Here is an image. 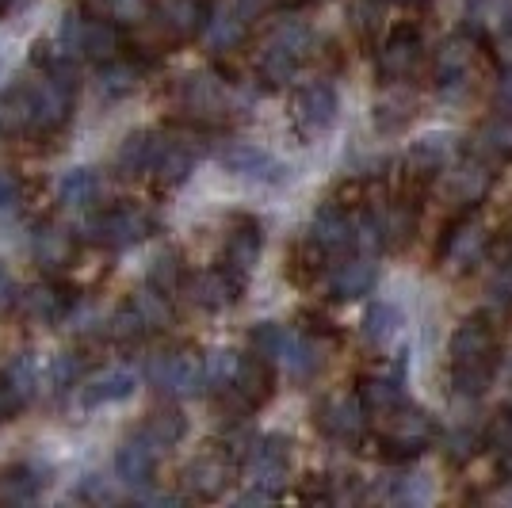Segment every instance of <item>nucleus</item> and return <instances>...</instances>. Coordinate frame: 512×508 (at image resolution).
<instances>
[{"instance_id": "nucleus-47", "label": "nucleus", "mask_w": 512, "mask_h": 508, "mask_svg": "<svg viewBox=\"0 0 512 508\" xmlns=\"http://www.w3.org/2000/svg\"><path fill=\"white\" fill-rule=\"evenodd\" d=\"M383 12H386V0H356V4H352V23H356V31L371 39V35L379 31V23H383Z\"/></svg>"}, {"instance_id": "nucleus-10", "label": "nucleus", "mask_w": 512, "mask_h": 508, "mask_svg": "<svg viewBox=\"0 0 512 508\" xmlns=\"http://www.w3.org/2000/svg\"><path fill=\"white\" fill-rule=\"evenodd\" d=\"M306 237L318 256H344L348 249H356V218H348L341 203H325L310 218Z\"/></svg>"}, {"instance_id": "nucleus-25", "label": "nucleus", "mask_w": 512, "mask_h": 508, "mask_svg": "<svg viewBox=\"0 0 512 508\" xmlns=\"http://www.w3.org/2000/svg\"><path fill=\"white\" fill-rule=\"evenodd\" d=\"M16 310L31 325H54L58 318H65V298L54 283H35L16 295Z\"/></svg>"}, {"instance_id": "nucleus-24", "label": "nucleus", "mask_w": 512, "mask_h": 508, "mask_svg": "<svg viewBox=\"0 0 512 508\" xmlns=\"http://www.w3.org/2000/svg\"><path fill=\"white\" fill-rule=\"evenodd\" d=\"M134 371H123V367H111V371H100V375H92L85 382V390H81V405L85 409H100V405H115V402H127L130 394H134Z\"/></svg>"}, {"instance_id": "nucleus-17", "label": "nucleus", "mask_w": 512, "mask_h": 508, "mask_svg": "<svg viewBox=\"0 0 512 508\" xmlns=\"http://www.w3.org/2000/svg\"><path fill=\"white\" fill-rule=\"evenodd\" d=\"M157 463H161V451L142 440L138 432L130 436L127 444L115 451V474L127 489H146L153 486V474H157Z\"/></svg>"}, {"instance_id": "nucleus-26", "label": "nucleus", "mask_w": 512, "mask_h": 508, "mask_svg": "<svg viewBox=\"0 0 512 508\" xmlns=\"http://www.w3.org/2000/svg\"><path fill=\"white\" fill-rule=\"evenodd\" d=\"M371 287H375V264L367 256L344 260L329 276V298H337V302H352V298L367 295Z\"/></svg>"}, {"instance_id": "nucleus-13", "label": "nucleus", "mask_w": 512, "mask_h": 508, "mask_svg": "<svg viewBox=\"0 0 512 508\" xmlns=\"http://www.w3.org/2000/svg\"><path fill=\"white\" fill-rule=\"evenodd\" d=\"M318 424L325 436H333V440H341V444L363 440L367 409H363L360 394H333V398H325L318 409Z\"/></svg>"}, {"instance_id": "nucleus-20", "label": "nucleus", "mask_w": 512, "mask_h": 508, "mask_svg": "<svg viewBox=\"0 0 512 508\" xmlns=\"http://www.w3.org/2000/svg\"><path fill=\"white\" fill-rule=\"evenodd\" d=\"M241 287H245V279L230 276L226 268H211V272H199V276L188 283V295L199 310H230L237 298H241Z\"/></svg>"}, {"instance_id": "nucleus-48", "label": "nucleus", "mask_w": 512, "mask_h": 508, "mask_svg": "<svg viewBox=\"0 0 512 508\" xmlns=\"http://www.w3.org/2000/svg\"><path fill=\"white\" fill-rule=\"evenodd\" d=\"M409 115H413V104H409V100H402V96H398V100H383V104L375 107V127L398 130Z\"/></svg>"}, {"instance_id": "nucleus-37", "label": "nucleus", "mask_w": 512, "mask_h": 508, "mask_svg": "<svg viewBox=\"0 0 512 508\" xmlns=\"http://www.w3.org/2000/svg\"><path fill=\"white\" fill-rule=\"evenodd\" d=\"M398 325H402L398 306H390V302H371L367 314H363V337L371 340V344H386V340L398 333Z\"/></svg>"}, {"instance_id": "nucleus-36", "label": "nucleus", "mask_w": 512, "mask_h": 508, "mask_svg": "<svg viewBox=\"0 0 512 508\" xmlns=\"http://www.w3.org/2000/svg\"><path fill=\"white\" fill-rule=\"evenodd\" d=\"M245 27H249V23L241 20L234 8H230V12H214L211 8V20L203 27V39H207V46H211L214 54H226V50H234V46L245 39Z\"/></svg>"}, {"instance_id": "nucleus-49", "label": "nucleus", "mask_w": 512, "mask_h": 508, "mask_svg": "<svg viewBox=\"0 0 512 508\" xmlns=\"http://www.w3.org/2000/svg\"><path fill=\"white\" fill-rule=\"evenodd\" d=\"M23 199V184L12 169H0V211H16Z\"/></svg>"}, {"instance_id": "nucleus-42", "label": "nucleus", "mask_w": 512, "mask_h": 508, "mask_svg": "<svg viewBox=\"0 0 512 508\" xmlns=\"http://www.w3.org/2000/svg\"><path fill=\"white\" fill-rule=\"evenodd\" d=\"M283 337H287V329L276 325V321H264V325H256L253 333H249V344H253V356L260 360L276 363L279 348H283Z\"/></svg>"}, {"instance_id": "nucleus-29", "label": "nucleus", "mask_w": 512, "mask_h": 508, "mask_svg": "<svg viewBox=\"0 0 512 508\" xmlns=\"http://www.w3.org/2000/svg\"><path fill=\"white\" fill-rule=\"evenodd\" d=\"M43 486H46V478L39 466L12 463L0 474V501H8V505H31V501H39Z\"/></svg>"}, {"instance_id": "nucleus-46", "label": "nucleus", "mask_w": 512, "mask_h": 508, "mask_svg": "<svg viewBox=\"0 0 512 508\" xmlns=\"http://www.w3.org/2000/svg\"><path fill=\"white\" fill-rule=\"evenodd\" d=\"M486 295H490L493 310L509 314V310H512V260H509V264H501V268L490 276V283H486Z\"/></svg>"}, {"instance_id": "nucleus-4", "label": "nucleus", "mask_w": 512, "mask_h": 508, "mask_svg": "<svg viewBox=\"0 0 512 508\" xmlns=\"http://www.w3.org/2000/svg\"><path fill=\"white\" fill-rule=\"evenodd\" d=\"M153 233V218L134 203L107 207L88 222V237L104 249H134L138 241H146Z\"/></svg>"}, {"instance_id": "nucleus-35", "label": "nucleus", "mask_w": 512, "mask_h": 508, "mask_svg": "<svg viewBox=\"0 0 512 508\" xmlns=\"http://www.w3.org/2000/svg\"><path fill=\"white\" fill-rule=\"evenodd\" d=\"M130 306H134V314L142 318L146 333H161V329H169V325H172L169 295H165V291H157V287H150V283H146L142 291H134Z\"/></svg>"}, {"instance_id": "nucleus-30", "label": "nucleus", "mask_w": 512, "mask_h": 508, "mask_svg": "<svg viewBox=\"0 0 512 508\" xmlns=\"http://www.w3.org/2000/svg\"><path fill=\"white\" fill-rule=\"evenodd\" d=\"M470 153L478 157V161H486V165H497V161H505L512 153V123L509 115H497L490 123H482L478 134L470 138Z\"/></svg>"}, {"instance_id": "nucleus-50", "label": "nucleus", "mask_w": 512, "mask_h": 508, "mask_svg": "<svg viewBox=\"0 0 512 508\" xmlns=\"http://www.w3.org/2000/svg\"><path fill=\"white\" fill-rule=\"evenodd\" d=\"M50 375H54L58 386H69V382L81 375V360H77L73 352H62V356L54 360V367H50Z\"/></svg>"}, {"instance_id": "nucleus-45", "label": "nucleus", "mask_w": 512, "mask_h": 508, "mask_svg": "<svg viewBox=\"0 0 512 508\" xmlns=\"http://www.w3.org/2000/svg\"><path fill=\"white\" fill-rule=\"evenodd\" d=\"M482 444H486V436H482V432H470V428H455L448 440H444L451 463H467V459H474V455L482 451Z\"/></svg>"}, {"instance_id": "nucleus-34", "label": "nucleus", "mask_w": 512, "mask_h": 508, "mask_svg": "<svg viewBox=\"0 0 512 508\" xmlns=\"http://www.w3.org/2000/svg\"><path fill=\"white\" fill-rule=\"evenodd\" d=\"M444 165H448V138H421L406 157L409 180H432L436 172H444Z\"/></svg>"}, {"instance_id": "nucleus-9", "label": "nucleus", "mask_w": 512, "mask_h": 508, "mask_svg": "<svg viewBox=\"0 0 512 508\" xmlns=\"http://www.w3.org/2000/svg\"><path fill=\"white\" fill-rule=\"evenodd\" d=\"M211 8V0H153L150 20L169 43H188L195 35H203Z\"/></svg>"}, {"instance_id": "nucleus-22", "label": "nucleus", "mask_w": 512, "mask_h": 508, "mask_svg": "<svg viewBox=\"0 0 512 508\" xmlns=\"http://www.w3.org/2000/svg\"><path fill=\"white\" fill-rule=\"evenodd\" d=\"M230 474H234V466H230L226 455H203V459H195L184 470V489L192 493L195 501H214V497L226 493Z\"/></svg>"}, {"instance_id": "nucleus-23", "label": "nucleus", "mask_w": 512, "mask_h": 508, "mask_svg": "<svg viewBox=\"0 0 512 508\" xmlns=\"http://www.w3.org/2000/svg\"><path fill=\"white\" fill-rule=\"evenodd\" d=\"M276 363H283V371L291 375V379H314L321 371V363H325V356H321V344L310 337H302V333H291L287 329V337H283V348H279Z\"/></svg>"}, {"instance_id": "nucleus-38", "label": "nucleus", "mask_w": 512, "mask_h": 508, "mask_svg": "<svg viewBox=\"0 0 512 508\" xmlns=\"http://www.w3.org/2000/svg\"><path fill=\"white\" fill-rule=\"evenodd\" d=\"M138 77H142L138 65L115 58V62H104V73H100L96 85H100V92H104L107 100H123V96H130L138 88Z\"/></svg>"}, {"instance_id": "nucleus-54", "label": "nucleus", "mask_w": 512, "mask_h": 508, "mask_svg": "<svg viewBox=\"0 0 512 508\" xmlns=\"http://www.w3.org/2000/svg\"><path fill=\"white\" fill-rule=\"evenodd\" d=\"M268 4H272V0H234V12L249 23V20H256V16H264V12H268Z\"/></svg>"}, {"instance_id": "nucleus-12", "label": "nucleus", "mask_w": 512, "mask_h": 508, "mask_svg": "<svg viewBox=\"0 0 512 508\" xmlns=\"http://www.w3.org/2000/svg\"><path fill=\"white\" fill-rule=\"evenodd\" d=\"M77 58L104 65L115 62L123 54V31L119 23L107 20V16H77V39H73Z\"/></svg>"}, {"instance_id": "nucleus-43", "label": "nucleus", "mask_w": 512, "mask_h": 508, "mask_svg": "<svg viewBox=\"0 0 512 508\" xmlns=\"http://www.w3.org/2000/svg\"><path fill=\"white\" fill-rule=\"evenodd\" d=\"M417 218L409 214V207H394L390 214H383V249H398L413 237Z\"/></svg>"}, {"instance_id": "nucleus-52", "label": "nucleus", "mask_w": 512, "mask_h": 508, "mask_svg": "<svg viewBox=\"0 0 512 508\" xmlns=\"http://www.w3.org/2000/svg\"><path fill=\"white\" fill-rule=\"evenodd\" d=\"M20 409H23V402L16 398V390L8 386V379H4V371H0V424L12 421V417H16Z\"/></svg>"}, {"instance_id": "nucleus-31", "label": "nucleus", "mask_w": 512, "mask_h": 508, "mask_svg": "<svg viewBox=\"0 0 512 508\" xmlns=\"http://www.w3.org/2000/svg\"><path fill=\"white\" fill-rule=\"evenodd\" d=\"M360 402H363V409L375 413V417L394 413L398 405L406 402L402 379H398V375H367V379L360 382Z\"/></svg>"}, {"instance_id": "nucleus-51", "label": "nucleus", "mask_w": 512, "mask_h": 508, "mask_svg": "<svg viewBox=\"0 0 512 508\" xmlns=\"http://www.w3.org/2000/svg\"><path fill=\"white\" fill-rule=\"evenodd\" d=\"M486 444L497 447V451L512 447V413H501V417L493 421V428L486 432Z\"/></svg>"}, {"instance_id": "nucleus-28", "label": "nucleus", "mask_w": 512, "mask_h": 508, "mask_svg": "<svg viewBox=\"0 0 512 508\" xmlns=\"http://www.w3.org/2000/svg\"><path fill=\"white\" fill-rule=\"evenodd\" d=\"M27 119H31V85H27V77H20L16 85L0 92V134L27 138Z\"/></svg>"}, {"instance_id": "nucleus-55", "label": "nucleus", "mask_w": 512, "mask_h": 508, "mask_svg": "<svg viewBox=\"0 0 512 508\" xmlns=\"http://www.w3.org/2000/svg\"><path fill=\"white\" fill-rule=\"evenodd\" d=\"M497 107H501V115H512V65L501 73V85H497Z\"/></svg>"}, {"instance_id": "nucleus-27", "label": "nucleus", "mask_w": 512, "mask_h": 508, "mask_svg": "<svg viewBox=\"0 0 512 508\" xmlns=\"http://www.w3.org/2000/svg\"><path fill=\"white\" fill-rule=\"evenodd\" d=\"M100 191H104L100 172L81 165V169H69L58 180V203H62L65 211H85V207H92L100 199Z\"/></svg>"}, {"instance_id": "nucleus-6", "label": "nucleus", "mask_w": 512, "mask_h": 508, "mask_svg": "<svg viewBox=\"0 0 512 508\" xmlns=\"http://www.w3.org/2000/svg\"><path fill=\"white\" fill-rule=\"evenodd\" d=\"M146 379L165 398H192L207 386L203 382V360H195L192 352H161V356H153L150 367H146Z\"/></svg>"}, {"instance_id": "nucleus-8", "label": "nucleus", "mask_w": 512, "mask_h": 508, "mask_svg": "<svg viewBox=\"0 0 512 508\" xmlns=\"http://www.w3.org/2000/svg\"><path fill=\"white\" fill-rule=\"evenodd\" d=\"M203 146L195 142L192 134H157V149H153L150 161V176L161 184V188H176L192 176L195 161H199Z\"/></svg>"}, {"instance_id": "nucleus-18", "label": "nucleus", "mask_w": 512, "mask_h": 508, "mask_svg": "<svg viewBox=\"0 0 512 508\" xmlns=\"http://www.w3.org/2000/svg\"><path fill=\"white\" fill-rule=\"evenodd\" d=\"M222 169L234 172V176H245V180H260V184H276L283 180V165H279L272 153L249 146V142H230V146L218 153Z\"/></svg>"}, {"instance_id": "nucleus-58", "label": "nucleus", "mask_w": 512, "mask_h": 508, "mask_svg": "<svg viewBox=\"0 0 512 508\" xmlns=\"http://www.w3.org/2000/svg\"><path fill=\"white\" fill-rule=\"evenodd\" d=\"M310 4H321V0H310Z\"/></svg>"}, {"instance_id": "nucleus-40", "label": "nucleus", "mask_w": 512, "mask_h": 508, "mask_svg": "<svg viewBox=\"0 0 512 508\" xmlns=\"http://www.w3.org/2000/svg\"><path fill=\"white\" fill-rule=\"evenodd\" d=\"M493 165H486V161H470V165H463V169L455 172V199L459 203H474V199H482L486 195V188H490V176H493Z\"/></svg>"}, {"instance_id": "nucleus-33", "label": "nucleus", "mask_w": 512, "mask_h": 508, "mask_svg": "<svg viewBox=\"0 0 512 508\" xmlns=\"http://www.w3.org/2000/svg\"><path fill=\"white\" fill-rule=\"evenodd\" d=\"M157 134L161 130H138V134H130L127 142L119 146V153H115V169L123 172V176H146L153 161V149H157Z\"/></svg>"}, {"instance_id": "nucleus-19", "label": "nucleus", "mask_w": 512, "mask_h": 508, "mask_svg": "<svg viewBox=\"0 0 512 508\" xmlns=\"http://www.w3.org/2000/svg\"><path fill=\"white\" fill-rule=\"evenodd\" d=\"M486 253V230L478 226V222H455L448 233H444V241H440V260L448 264L451 272H463L470 264H478Z\"/></svg>"}, {"instance_id": "nucleus-21", "label": "nucleus", "mask_w": 512, "mask_h": 508, "mask_svg": "<svg viewBox=\"0 0 512 508\" xmlns=\"http://www.w3.org/2000/svg\"><path fill=\"white\" fill-rule=\"evenodd\" d=\"M470 62H474V43L467 35H451L448 43L436 50V69H432L436 88L440 92H459L470 77Z\"/></svg>"}, {"instance_id": "nucleus-1", "label": "nucleus", "mask_w": 512, "mask_h": 508, "mask_svg": "<svg viewBox=\"0 0 512 508\" xmlns=\"http://www.w3.org/2000/svg\"><path fill=\"white\" fill-rule=\"evenodd\" d=\"M310 43H314V35H310L306 23H299V20L279 23L276 31L268 35V43H264V50H260V58H256L260 81H264L268 88L287 85V81L295 77V69L302 65V58H306Z\"/></svg>"}, {"instance_id": "nucleus-16", "label": "nucleus", "mask_w": 512, "mask_h": 508, "mask_svg": "<svg viewBox=\"0 0 512 508\" xmlns=\"http://www.w3.org/2000/svg\"><path fill=\"white\" fill-rule=\"evenodd\" d=\"M31 256L43 272H65L77 260V237L58 222H39L31 233Z\"/></svg>"}, {"instance_id": "nucleus-53", "label": "nucleus", "mask_w": 512, "mask_h": 508, "mask_svg": "<svg viewBox=\"0 0 512 508\" xmlns=\"http://www.w3.org/2000/svg\"><path fill=\"white\" fill-rule=\"evenodd\" d=\"M16 295H20V283H16V276L0 264V314H8V310L16 306Z\"/></svg>"}, {"instance_id": "nucleus-5", "label": "nucleus", "mask_w": 512, "mask_h": 508, "mask_svg": "<svg viewBox=\"0 0 512 508\" xmlns=\"http://www.w3.org/2000/svg\"><path fill=\"white\" fill-rule=\"evenodd\" d=\"M176 100H180V107L192 115L195 123H218V119H226L234 111V92L214 73L184 77L180 88H176Z\"/></svg>"}, {"instance_id": "nucleus-3", "label": "nucleus", "mask_w": 512, "mask_h": 508, "mask_svg": "<svg viewBox=\"0 0 512 508\" xmlns=\"http://www.w3.org/2000/svg\"><path fill=\"white\" fill-rule=\"evenodd\" d=\"M287 470H291V440L287 436H256L253 447L245 451V478L264 497H276L279 489L287 486Z\"/></svg>"}, {"instance_id": "nucleus-41", "label": "nucleus", "mask_w": 512, "mask_h": 508, "mask_svg": "<svg viewBox=\"0 0 512 508\" xmlns=\"http://www.w3.org/2000/svg\"><path fill=\"white\" fill-rule=\"evenodd\" d=\"M150 287L165 291V295H172V291H180V287H184V264H180V256H176V253H161L157 260H153Z\"/></svg>"}, {"instance_id": "nucleus-57", "label": "nucleus", "mask_w": 512, "mask_h": 508, "mask_svg": "<svg viewBox=\"0 0 512 508\" xmlns=\"http://www.w3.org/2000/svg\"><path fill=\"white\" fill-rule=\"evenodd\" d=\"M394 4H409V8H417V4H425V0H394Z\"/></svg>"}, {"instance_id": "nucleus-11", "label": "nucleus", "mask_w": 512, "mask_h": 508, "mask_svg": "<svg viewBox=\"0 0 512 508\" xmlns=\"http://www.w3.org/2000/svg\"><path fill=\"white\" fill-rule=\"evenodd\" d=\"M421 62V31L417 27H398L386 35V43L379 46V58H375V77L383 85H398L409 81L413 69Z\"/></svg>"}, {"instance_id": "nucleus-56", "label": "nucleus", "mask_w": 512, "mask_h": 508, "mask_svg": "<svg viewBox=\"0 0 512 508\" xmlns=\"http://www.w3.org/2000/svg\"><path fill=\"white\" fill-rule=\"evenodd\" d=\"M497 474H501V482H505V486H512V447H505V451H501Z\"/></svg>"}, {"instance_id": "nucleus-2", "label": "nucleus", "mask_w": 512, "mask_h": 508, "mask_svg": "<svg viewBox=\"0 0 512 508\" xmlns=\"http://www.w3.org/2000/svg\"><path fill=\"white\" fill-rule=\"evenodd\" d=\"M386 417H390V428H386L383 440H379V451H383V459H390V463H409V459H417L436 440V424H432V417H428L425 409H413V405L402 402L394 413H386Z\"/></svg>"}, {"instance_id": "nucleus-7", "label": "nucleus", "mask_w": 512, "mask_h": 508, "mask_svg": "<svg viewBox=\"0 0 512 508\" xmlns=\"http://www.w3.org/2000/svg\"><path fill=\"white\" fill-rule=\"evenodd\" d=\"M337 111H341V100H337V88L329 81H310L295 92V104H291V115H295V127H299L302 138H321L329 134L333 123H337Z\"/></svg>"}, {"instance_id": "nucleus-39", "label": "nucleus", "mask_w": 512, "mask_h": 508, "mask_svg": "<svg viewBox=\"0 0 512 508\" xmlns=\"http://www.w3.org/2000/svg\"><path fill=\"white\" fill-rule=\"evenodd\" d=\"M4 379L16 390V398L27 405L39 394V367H35V356H31V352H20L16 360L4 367Z\"/></svg>"}, {"instance_id": "nucleus-15", "label": "nucleus", "mask_w": 512, "mask_h": 508, "mask_svg": "<svg viewBox=\"0 0 512 508\" xmlns=\"http://www.w3.org/2000/svg\"><path fill=\"white\" fill-rule=\"evenodd\" d=\"M264 253V233H260V222L253 218H237V226L230 230L226 245H222V268L237 279H249L256 268V260Z\"/></svg>"}, {"instance_id": "nucleus-14", "label": "nucleus", "mask_w": 512, "mask_h": 508, "mask_svg": "<svg viewBox=\"0 0 512 508\" xmlns=\"http://www.w3.org/2000/svg\"><path fill=\"white\" fill-rule=\"evenodd\" d=\"M451 367H474V363H493L497 367V337H493L486 318H467L451 333Z\"/></svg>"}, {"instance_id": "nucleus-44", "label": "nucleus", "mask_w": 512, "mask_h": 508, "mask_svg": "<svg viewBox=\"0 0 512 508\" xmlns=\"http://www.w3.org/2000/svg\"><path fill=\"white\" fill-rule=\"evenodd\" d=\"M107 333L115 340H123V344H134V340H142V337H150L146 333V325H142V318L134 314V306H123V310H115L111 314V321H107Z\"/></svg>"}, {"instance_id": "nucleus-32", "label": "nucleus", "mask_w": 512, "mask_h": 508, "mask_svg": "<svg viewBox=\"0 0 512 508\" xmlns=\"http://www.w3.org/2000/svg\"><path fill=\"white\" fill-rule=\"evenodd\" d=\"M184 432H188V421H184V413H180V409H157V413H150L146 424L138 428V436H142V440H150L161 455L180 444V440H184Z\"/></svg>"}]
</instances>
